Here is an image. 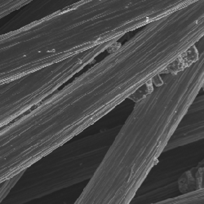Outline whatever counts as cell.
Instances as JSON below:
<instances>
[{
    "label": "cell",
    "mask_w": 204,
    "mask_h": 204,
    "mask_svg": "<svg viewBox=\"0 0 204 204\" xmlns=\"http://www.w3.org/2000/svg\"><path fill=\"white\" fill-rule=\"evenodd\" d=\"M203 138V99L199 103L191 104L173 135L165 150Z\"/></svg>",
    "instance_id": "cell-2"
},
{
    "label": "cell",
    "mask_w": 204,
    "mask_h": 204,
    "mask_svg": "<svg viewBox=\"0 0 204 204\" xmlns=\"http://www.w3.org/2000/svg\"><path fill=\"white\" fill-rule=\"evenodd\" d=\"M110 132L64 144L46 155L44 162L25 170L8 194L9 202L21 203L42 197L48 192L91 178L111 144Z\"/></svg>",
    "instance_id": "cell-1"
}]
</instances>
